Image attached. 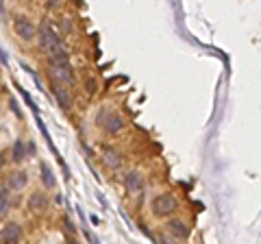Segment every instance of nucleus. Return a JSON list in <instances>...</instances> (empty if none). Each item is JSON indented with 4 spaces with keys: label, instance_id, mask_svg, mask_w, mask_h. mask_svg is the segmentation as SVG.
I'll return each instance as SVG.
<instances>
[{
    "label": "nucleus",
    "instance_id": "1",
    "mask_svg": "<svg viewBox=\"0 0 261 244\" xmlns=\"http://www.w3.org/2000/svg\"><path fill=\"white\" fill-rule=\"evenodd\" d=\"M46 68H48V77H50V81H55V83L68 85L74 81V70H72L70 55L65 48H59V51L46 55Z\"/></svg>",
    "mask_w": 261,
    "mask_h": 244
},
{
    "label": "nucleus",
    "instance_id": "2",
    "mask_svg": "<svg viewBox=\"0 0 261 244\" xmlns=\"http://www.w3.org/2000/svg\"><path fill=\"white\" fill-rule=\"evenodd\" d=\"M150 211L154 218H172L178 211V201L170 192H161L150 201Z\"/></svg>",
    "mask_w": 261,
    "mask_h": 244
},
{
    "label": "nucleus",
    "instance_id": "3",
    "mask_svg": "<svg viewBox=\"0 0 261 244\" xmlns=\"http://www.w3.org/2000/svg\"><path fill=\"white\" fill-rule=\"evenodd\" d=\"M37 39H39V48H42L46 55H50V53H55V51H59V48H63L59 33H57V31L53 29V24L48 22V20H42V24H39Z\"/></svg>",
    "mask_w": 261,
    "mask_h": 244
},
{
    "label": "nucleus",
    "instance_id": "4",
    "mask_svg": "<svg viewBox=\"0 0 261 244\" xmlns=\"http://www.w3.org/2000/svg\"><path fill=\"white\" fill-rule=\"evenodd\" d=\"M96 122L107 135H118L122 129H124V118H122L120 113H113V111H107V109L98 113Z\"/></svg>",
    "mask_w": 261,
    "mask_h": 244
},
{
    "label": "nucleus",
    "instance_id": "5",
    "mask_svg": "<svg viewBox=\"0 0 261 244\" xmlns=\"http://www.w3.org/2000/svg\"><path fill=\"white\" fill-rule=\"evenodd\" d=\"M37 31L39 29H35V24H33L24 13H18L13 18V33L18 35L24 44H31L33 39L37 37Z\"/></svg>",
    "mask_w": 261,
    "mask_h": 244
},
{
    "label": "nucleus",
    "instance_id": "6",
    "mask_svg": "<svg viewBox=\"0 0 261 244\" xmlns=\"http://www.w3.org/2000/svg\"><path fill=\"white\" fill-rule=\"evenodd\" d=\"M50 92L55 96L57 105H59L63 111H70L72 109V96L68 92V87H63V83H55V81H50Z\"/></svg>",
    "mask_w": 261,
    "mask_h": 244
},
{
    "label": "nucleus",
    "instance_id": "7",
    "mask_svg": "<svg viewBox=\"0 0 261 244\" xmlns=\"http://www.w3.org/2000/svg\"><path fill=\"white\" fill-rule=\"evenodd\" d=\"M22 238V227L18 223H5L3 231H0V240L3 244H20Z\"/></svg>",
    "mask_w": 261,
    "mask_h": 244
},
{
    "label": "nucleus",
    "instance_id": "8",
    "mask_svg": "<svg viewBox=\"0 0 261 244\" xmlns=\"http://www.w3.org/2000/svg\"><path fill=\"white\" fill-rule=\"evenodd\" d=\"M166 227H168V231L174 235V238H178V240H187L190 238V225H187L183 218H168V223H166Z\"/></svg>",
    "mask_w": 261,
    "mask_h": 244
},
{
    "label": "nucleus",
    "instance_id": "9",
    "mask_svg": "<svg viewBox=\"0 0 261 244\" xmlns=\"http://www.w3.org/2000/svg\"><path fill=\"white\" fill-rule=\"evenodd\" d=\"M124 188L128 194H140L144 190V177L140 170H128L124 175Z\"/></svg>",
    "mask_w": 261,
    "mask_h": 244
},
{
    "label": "nucleus",
    "instance_id": "10",
    "mask_svg": "<svg viewBox=\"0 0 261 244\" xmlns=\"http://www.w3.org/2000/svg\"><path fill=\"white\" fill-rule=\"evenodd\" d=\"M100 159L102 164L107 166L109 170H118L122 166V157L116 149H111V146H102V153H100Z\"/></svg>",
    "mask_w": 261,
    "mask_h": 244
},
{
    "label": "nucleus",
    "instance_id": "11",
    "mask_svg": "<svg viewBox=\"0 0 261 244\" xmlns=\"http://www.w3.org/2000/svg\"><path fill=\"white\" fill-rule=\"evenodd\" d=\"M29 185V173L27 170H15V173L9 175V188L15 190V192H20L24 190Z\"/></svg>",
    "mask_w": 261,
    "mask_h": 244
},
{
    "label": "nucleus",
    "instance_id": "12",
    "mask_svg": "<svg viewBox=\"0 0 261 244\" xmlns=\"http://www.w3.org/2000/svg\"><path fill=\"white\" fill-rule=\"evenodd\" d=\"M48 207V197L46 192H33L29 197V209L35 211V214H39V211H46Z\"/></svg>",
    "mask_w": 261,
    "mask_h": 244
},
{
    "label": "nucleus",
    "instance_id": "13",
    "mask_svg": "<svg viewBox=\"0 0 261 244\" xmlns=\"http://www.w3.org/2000/svg\"><path fill=\"white\" fill-rule=\"evenodd\" d=\"M27 157H29V144L24 142V140H15L13 146H11V159H13V164H22Z\"/></svg>",
    "mask_w": 261,
    "mask_h": 244
},
{
    "label": "nucleus",
    "instance_id": "14",
    "mask_svg": "<svg viewBox=\"0 0 261 244\" xmlns=\"http://www.w3.org/2000/svg\"><path fill=\"white\" fill-rule=\"evenodd\" d=\"M9 207H11V188L9 183H3V188H0V216L7 218Z\"/></svg>",
    "mask_w": 261,
    "mask_h": 244
},
{
    "label": "nucleus",
    "instance_id": "15",
    "mask_svg": "<svg viewBox=\"0 0 261 244\" xmlns=\"http://www.w3.org/2000/svg\"><path fill=\"white\" fill-rule=\"evenodd\" d=\"M39 179H42V183H44V190H53L55 185H57V179H55V175H53V170H50V166L48 164H39Z\"/></svg>",
    "mask_w": 261,
    "mask_h": 244
},
{
    "label": "nucleus",
    "instance_id": "16",
    "mask_svg": "<svg viewBox=\"0 0 261 244\" xmlns=\"http://www.w3.org/2000/svg\"><path fill=\"white\" fill-rule=\"evenodd\" d=\"M85 85H87V92H89V94H94L96 89H98V83H96L94 79H87V83H85Z\"/></svg>",
    "mask_w": 261,
    "mask_h": 244
},
{
    "label": "nucleus",
    "instance_id": "17",
    "mask_svg": "<svg viewBox=\"0 0 261 244\" xmlns=\"http://www.w3.org/2000/svg\"><path fill=\"white\" fill-rule=\"evenodd\" d=\"M61 5V0H48V3H46V7H48V9H57V7H59Z\"/></svg>",
    "mask_w": 261,
    "mask_h": 244
},
{
    "label": "nucleus",
    "instance_id": "18",
    "mask_svg": "<svg viewBox=\"0 0 261 244\" xmlns=\"http://www.w3.org/2000/svg\"><path fill=\"white\" fill-rule=\"evenodd\" d=\"M63 225H65V231H70V233H74V225H72V223L68 221V218H65V221H63Z\"/></svg>",
    "mask_w": 261,
    "mask_h": 244
},
{
    "label": "nucleus",
    "instance_id": "19",
    "mask_svg": "<svg viewBox=\"0 0 261 244\" xmlns=\"http://www.w3.org/2000/svg\"><path fill=\"white\" fill-rule=\"evenodd\" d=\"M0 11H3V22H7V5H5V0L0 3Z\"/></svg>",
    "mask_w": 261,
    "mask_h": 244
},
{
    "label": "nucleus",
    "instance_id": "20",
    "mask_svg": "<svg viewBox=\"0 0 261 244\" xmlns=\"http://www.w3.org/2000/svg\"><path fill=\"white\" fill-rule=\"evenodd\" d=\"M3 66H5V68L9 66V59H7V51H5V48H3Z\"/></svg>",
    "mask_w": 261,
    "mask_h": 244
},
{
    "label": "nucleus",
    "instance_id": "21",
    "mask_svg": "<svg viewBox=\"0 0 261 244\" xmlns=\"http://www.w3.org/2000/svg\"><path fill=\"white\" fill-rule=\"evenodd\" d=\"M65 244H81V242H79V240H74V238H70V240L65 242Z\"/></svg>",
    "mask_w": 261,
    "mask_h": 244
},
{
    "label": "nucleus",
    "instance_id": "22",
    "mask_svg": "<svg viewBox=\"0 0 261 244\" xmlns=\"http://www.w3.org/2000/svg\"><path fill=\"white\" fill-rule=\"evenodd\" d=\"M27 3H31V0H27Z\"/></svg>",
    "mask_w": 261,
    "mask_h": 244
}]
</instances>
